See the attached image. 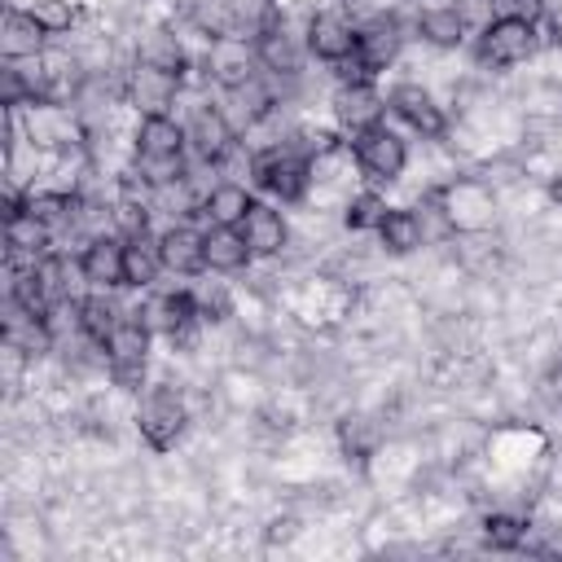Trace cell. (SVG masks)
<instances>
[{
    "instance_id": "obj_1",
    "label": "cell",
    "mask_w": 562,
    "mask_h": 562,
    "mask_svg": "<svg viewBox=\"0 0 562 562\" xmlns=\"http://www.w3.org/2000/svg\"><path fill=\"white\" fill-rule=\"evenodd\" d=\"M250 184H255L259 193H268L272 202L294 206V202H303V198H307V189L316 184V176H312V158H307L290 136H281V140H272V145L255 149Z\"/></svg>"
},
{
    "instance_id": "obj_2",
    "label": "cell",
    "mask_w": 562,
    "mask_h": 562,
    "mask_svg": "<svg viewBox=\"0 0 562 562\" xmlns=\"http://www.w3.org/2000/svg\"><path fill=\"white\" fill-rule=\"evenodd\" d=\"M540 53V31L536 22L518 18H492L487 26L474 31V61L483 70H514Z\"/></svg>"
},
{
    "instance_id": "obj_3",
    "label": "cell",
    "mask_w": 562,
    "mask_h": 562,
    "mask_svg": "<svg viewBox=\"0 0 562 562\" xmlns=\"http://www.w3.org/2000/svg\"><path fill=\"white\" fill-rule=\"evenodd\" d=\"M347 149H351L356 171H360L369 184H395V180L404 176V167H408V140H404L395 127H386V123L356 132V136L347 140Z\"/></svg>"
},
{
    "instance_id": "obj_4",
    "label": "cell",
    "mask_w": 562,
    "mask_h": 562,
    "mask_svg": "<svg viewBox=\"0 0 562 562\" xmlns=\"http://www.w3.org/2000/svg\"><path fill=\"white\" fill-rule=\"evenodd\" d=\"M184 426H189L184 395L176 386H167V382L162 386H149L145 400H140V408H136V435H140V443L154 448V452H171L180 443Z\"/></svg>"
},
{
    "instance_id": "obj_5",
    "label": "cell",
    "mask_w": 562,
    "mask_h": 562,
    "mask_svg": "<svg viewBox=\"0 0 562 562\" xmlns=\"http://www.w3.org/2000/svg\"><path fill=\"white\" fill-rule=\"evenodd\" d=\"M255 53H259V66L263 75H272L277 83H299L303 79V66H307V40L299 26L285 22V13H277L259 35H255Z\"/></svg>"
},
{
    "instance_id": "obj_6",
    "label": "cell",
    "mask_w": 562,
    "mask_h": 562,
    "mask_svg": "<svg viewBox=\"0 0 562 562\" xmlns=\"http://www.w3.org/2000/svg\"><path fill=\"white\" fill-rule=\"evenodd\" d=\"M404 22L395 18V13H369L364 22H356V61H360V70L373 79V75H382V70H391L395 61H400V53H404Z\"/></svg>"
},
{
    "instance_id": "obj_7",
    "label": "cell",
    "mask_w": 562,
    "mask_h": 562,
    "mask_svg": "<svg viewBox=\"0 0 562 562\" xmlns=\"http://www.w3.org/2000/svg\"><path fill=\"white\" fill-rule=\"evenodd\" d=\"M303 40H307V53L325 66H338L356 53V22L347 9L329 4V9H312L307 22H303Z\"/></svg>"
},
{
    "instance_id": "obj_8",
    "label": "cell",
    "mask_w": 562,
    "mask_h": 562,
    "mask_svg": "<svg viewBox=\"0 0 562 562\" xmlns=\"http://www.w3.org/2000/svg\"><path fill=\"white\" fill-rule=\"evenodd\" d=\"M180 75L158 70L149 61H136L123 70V105H132L136 114H171L176 97H180Z\"/></svg>"
},
{
    "instance_id": "obj_9",
    "label": "cell",
    "mask_w": 562,
    "mask_h": 562,
    "mask_svg": "<svg viewBox=\"0 0 562 562\" xmlns=\"http://www.w3.org/2000/svg\"><path fill=\"white\" fill-rule=\"evenodd\" d=\"M329 114H334V127L356 136L364 127H378L386 123V97L373 88V79H347L334 88L329 97Z\"/></svg>"
},
{
    "instance_id": "obj_10",
    "label": "cell",
    "mask_w": 562,
    "mask_h": 562,
    "mask_svg": "<svg viewBox=\"0 0 562 562\" xmlns=\"http://www.w3.org/2000/svg\"><path fill=\"white\" fill-rule=\"evenodd\" d=\"M184 136H189V154L198 158V162H220L233 145H237V127H233V119L224 114V105H215V101H198L193 110H189V119H184Z\"/></svg>"
},
{
    "instance_id": "obj_11",
    "label": "cell",
    "mask_w": 562,
    "mask_h": 562,
    "mask_svg": "<svg viewBox=\"0 0 562 562\" xmlns=\"http://www.w3.org/2000/svg\"><path fill=\"white\" fill-rule=\"evenodd\" d=\"M202 61H206V75H211V83L220 92L224 88H237V83H246V79H255L263 70L259 66V53H255V40H246V35L211 40L206 53H202Z\"/></svg>"
},
{
    "instance_id": "obj_12",
    "label": "cell",
    "mask_w": 562,
    "mask_h": 562,
    "mask_svg": "<svg viewBox=\"0 0 562 562\" xmlns=\"http://www.w3.org/2000/svg\"><path fill=\"white\" fill-rule=\"evenodd\" d=\"M386 110L400 119V123H408L417 136H426V140H439L443 132H448V114H443V105L435 101V92L430 88H422V83H395L391 92H386Z\"/></svg>"
},
{
    "instance_id": "obj_13",
    "label": "cell",
    "mask_w": 562,
    "mask_h": 562,
    "mask_svg": "<svg viewBox=\"0 0 562 562\" xmlns=\"http://www.w3.org/2000/svg\"><path fill=\"white\" fill-rule=\"evenodd\" d=\"M158 250H162V268L171 277H202L206 272V233L193 228L189 220H176L167 228H158Z\"/></svg>"
},
{
    "instance_id": "obj_14",
    "label": "cell",
    "mask_w": 562,
    "mask_h": 562,
    "mask_svg": "<svg viewBox=\"0 0 562 562\" xmlns=\"http://www.w3.org/2000/svg\"><path fill=\"white\" fill-rule=\"evenodd\" d=\"M79 272L88 290H119L127 285V268H123V237L119 233H97L79 246Z\"/></svg>"
},
{
    "instance_id": "obj_15",
    "label": "cell",
    "mask_w": 562,
    "mask_h": 562,
    "mask_svg": "<svg viewBox=\"0 0 562 562\" xmlns=\"http://www.w3.org/2000/svg\"><path fill=\"white\" fill-rule=\"evenodd\" d=\"M439 202L452 220L457 233H479L487 224V211H492V193L479 176H465V180H452L439 189Z\"/></svg>"
},
{
    "instance_id": "obj_16",
    "label": "cell",
    "mask_w": 562,
    "mask_h": 562,
    "mask_svg": "<svg viewBox=\"0 0 562 562\" xmlns=\"http://www.w3.org/2000/svg\"><path fill=\"white\" fill-rule=\"evenodd\" d=\"M237 228L255 259H277L290 250V220L277 211V202H255Z\"/></svg>"
},
{
    "instance_id": "obj_17",
    "label": "cell",
    "mask_w": 562,
    "mask_h": 562,
    "mask_svg": "<svg viewBox=\"0 0 562 562\" xmlns=\"http://www.w3.org/2000/svg\"><path fill=\"white\" fill-rule=\"evenodd\" d=\"M44 48H48L44 26L22 4H9L4 18H0V57L4 61H26V57H40Z\"/></svg>"
},
{
    "instance_id": "obj_18",
    "label": "cell",
    "mask_w": 562,
    "mask_h": 562,
    "mask_svg": "<svg viewBox=\"0 0 562 562\" xmlns=\"http://www.w3.org/2000/svg\"><path fill=\"white\" fill-rule=\"evenodd\" d=\"M206 272L211 277H237L250 268V246L241 237V228H224V224H206Z\"/></svg>"
},
{
    "instance_id": "obj_19",
    "label": "cell",
    "mask_w": 562,
    "mask_h": 562,
    "mask_svg": "<svg viewBox=\"0 0 562 562\" xmlns=\"http://www.w3.org/2000/svg\"><path fill=\"white\" fill-rule=\"evenodd\" d=\"M123 268H127V285L132 290H154L158 285V277L167 268H162V250H158V233L154 228L123 237Z\"/></svg>"
},
{
    "instance_id": "obj_20",
    "label": "cell",
    "mask_w": 562,
    "mask_h": 562,
    "mask_svg": "<svg viewBox=\"0 0 562 562\" xmlns=\"http://www.w3.org/2000/svg\"><path fill=\"white\" fill-rule=\"evenodd\" d=\"M417 35L430 48H461L474 35V26L465 22V13L457 4H430V9L417 13Z\"/></svg>"
},
{
    "instance_id": "obj_21",
    "label": "cell",
    "mask_w": 562,
    "mask_h": 562,
    "mask_svg": "<svg viewBox=\"0 0 562 562\" xmlns=\"http://www.w3.org/2000/svg\"><path fill=\"white\" fill-rule=\"evenodd\" d=\"M255 206V193H250V184L246 180H220L206 198H202V220L206 224H224V228H237L241 220H246V211Z\"/></svg>"
},
{
    "instance_id": "obj_22",
    "label": "cell",
    "mask_w": 562,
    "mask_h": 562,
    "mask_svg": "<svg viewBox=\"0 0 562 562\" xmlns=\"http://www.w3.org/2000/svg\"><path fill=\"white\" fill-rule=\"evenodd\" d=\"M127 316H132V307H123L114 299V290H88V294H79V329L88 338H97V342H105Z\"/></svg>"
},
{
    "instance_id": "obj_23",
    "label": "cell",
    "mask_w": 562,
    "mask_h": 562,
    "mask_svg": "<svg viewBox=\"0 0 562 562\" xmlns=\"http://www.w3.org/2000/svg\"><path fill=\"white\" fill-rule=\"evenodd\" d=\"M378 246L386 255H413L426 246V233H422V220L413 206H386L382 224H378Z\"/></svg>"
},
{
    "instance_id": "obj_24",
    "label": "cell",
    "mask_w": 562,
    "mask_h": 562,
    "mask_svg": "<svg viewBox=\"0 0 562 562\" xmlns=\"http://www.w3.org/2000/svg\"><path fill=\"white\" fill-rule=\"evenodd\" d=\"M136 61H149L158 70H171V75H184L193 53L184 48V40L176 31H140L136 40Z\"/></svg>"
},
{
    "instance_id": "obj_25",
    "label": "cell",
    "mask_w": 562,
    "mask_h": 562,
    "mask_svg": "<svg viewBox=\"0 0 562 562\" xmlns=\"http://www.w3.org/2000/svg\"><path fill=\"white\" fill-rule=\"evenodd\" d=\"M149 342H154V334L136 316H127L101 347H105L110 364H149Z\"/></svg>"
},
{
    "instance_id": "obj_26",
    "label": "cell",
    "mask_w": 562,
    "mask_h": 562,
    "mask_svg": "<svg viewBox=\"0 0 562 562\" xmlns=\"http://www.w3.org/2000/svg\"><path fill=\"white\" fill-rule=\"evenodd\" d=\"M193 307H198V321L202 325H224L228 316H233V290H228V281H211V272H202V277H193Z\"/></svg>"
},
{
    "instance_id": "obj_27",
    "label": "cell",
    "mask_w": 562,
    "mask_h": 562,
    "mask_svg": "<svg viewBox=\"0 0 562 562\" xmlns=\"http://www.w3.org/2000/svg\"><path fill=\"white\" fill-rule=\"evenodd\" d=\"M184 22H189L206 44H211V40H224V35H237L228 0H184Z\"/></svg>"
},
{
    "instance_id": "obj_28",
    "label": "cell",
    "mask_w": 562,
    "mask_h": 562,
    "mask_svg": "<svg viewBox=\"0 0 562 562\" xmlns=\"http://www.w3.org/2000/svg\"><path fill=\"white\" fill-rule=\"evenodd\" d=\"M40 26H44V35L48 40H57V35H70V31H79V4L75 0H26L22 4Z\"/></svg>"
},
{
    "instance_id": "obj_29",
    "label": "cell",
    "mask_w": 562,
    "mask_h": 562,
    "mask_svg": "<svg viewBox=\"0 0 562 562\" xmlns=\"http://www.w3.org/2000/svg\"><path fill=\"white\" fill-rule=\"evenodd\" d=\"M382 215H386V198L378 189H360L342 202V228L351 233H378Z\"/></svg>"
},
{
    "instance_id": "obj_30",
    "label": "cell",
    "mask_w": 562,
    "mask_h": 562,
    "mask_svg": "<svg viewBox=\"0 0 562 562\" xmlns=\"http://www.w3.org/2000/svg\"><path fill=\"white\" fill-rule=\"evenodd\" d=\"M479 536H483V544H487V549H522V540H527V518L496 509V514H487V518H483Z\"/></svg>"
},
{
    "instance_id": "obj_31",
    "label": "cell",
    "mask_w": 562,
    "mask_h": 562,
    "mask_svg": "<svg viewBox=\"0 0 562 562\" xmlns=\"http://www.w3.org/2000/svg\"><path fill=\"white\" fill-rule=\"evenodd\" d=\"M378 439H382V430H378L373 417H360V413H356V417H342V422H338V443H342L347 457H360V461H364V457L378 448Z\"/></svg>"
},
{
    "instance_id": "obj_32",
    "label": "cell",
    "mask_w": 562,
    "mask_h": 562,
    "mask_svg": "<svg viewBox=\"0 0 562 562\" xmlns=\"http://www.w3.org/2000/svg\"><path fill=\"white\" fill-rule=\"evenodd\" d=\"M228 9H233V26H237V35H246V40H255L281 9H277V0H228Z\"/></svg>"
},
{
    "instance_id": "obj_33",
    "label": "cell",
    "mask_w": 562,
    "mask_h": 562,
    "mask_svg": "<svg viewBox=\"0 0 562 562\" xmlns=\"http://www.w3.org/2000/svg\"><path fill=\"white\" fill-rule=\"evenodd\" d=\"M549 0H487L492 18H518V22H540Z\"/></svg>"
},
{
    "instance_id": "obj_34",
    "label": "cell",
    "mask_w": 562,
    "mask_h": 562,
    "mask_svg": "<svg viewBox=\"0 0 562 562\" xmlns=\"http://www.w3.org/2000/svg\"><path fill=\"white\" fill-rule=\"evenodd\" d=\"M544 35H549L553 48H562V0L544 9Z\"/></svg>"
},
{
    "instance_id": "obj_35",
    "label": "cell",
    "mask_w": 562,
    "mask_h": 562,
    "mask_svg": "<svg viewBox=\"0 0 562 562\" xmlns=\"http://www.w3.org/2000/svg\"><path fill=\"white\" fill-rule=\"evenodd\" d=\"M544 193H549V202H553V206H562V167H558V171L549 176V184H544Z\"/></svg>"
}]
</instances>
